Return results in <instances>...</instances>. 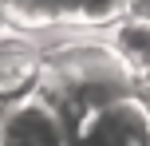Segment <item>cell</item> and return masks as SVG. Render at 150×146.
<instances>
[{
  "label": "cell",
  "instance_id": "3",
  "mask_svg": "<svg viewBox=\"0 0 150 146\" xmlns=\"http://www.w3.org/2000/svg\"><path fill=\"white\" fill-rule=\"evenodd\" d=\"M67 142H71V123L40 91L8 103L0 118V146H67Z\"/></svg>",
  "mask_w": 150,
  "mask_h": 146
},
{
  "label": "cell",
  "instance_id": "8",
  "mask_svg": "<svg viewBox=\"0 0 150 146\" xmlns=\"http://www.w3.org/2000/svg\"><path fill=\"white\" fill-rule=\"evenodd\" d=\"M130 12H138V16H150V0H130Z\"/></svg>",
  "mask_w": 150,
  "mask_h": 146
},
{
  "label": "cell",
  "instance_id": "2",
  "mask_svg": "<svg viewBox=\"0 0 150 146\" xmlns=\"http://www.w3.org/2000/svg\"><path fill=\"white\" fill-rule=\"evenodd\" d=\"M67 146H150V103L138 91L95 107L71 123Z\"/></svg>",
  "mask_w": 150,
  "mask_h": 146
},
{
  "label": "cell",
  "instance_id": "5",
  "mask_svg": "<svg viewBox=\"0 0 150 146\" xmlns=\"http://www.w3.org/2000/svg\"><path fill=\"white\" fill-rule=\"evenodd\" d=\"M107 44H111L134 71H146L150 67V16L127 12L119 24L107 28Z\"/></svg>",
  "mask_w": 150,
  "mask_h": 146
},
{
  "label": "cell",
  "instance_id": "7",
  "mask_svg": "<svg viewBox=\"0 0 150 146\" xmlns=\"http://www.w3.org/2000/svg\"><path fill=\"white\" fill-rule=\"evenodd\" d=\"M20 36V32H16V24L8 20V12H4V4H0V44H4V39H16Z\"/></svg>",
  "mask_w": 150,
  "mask_h": 146
},
{
  "label": "cell",
  "instance_id": "1",
  "mask_svg": "<svg viewBox=\"0 0 150 146\" xmlns=\"http://www.w3.org/2000/svg\"><path fill=\"white\" fill-rule=\"evenodd\" d=\"M138 91L134 67L115 51L111 44L99 39H75L44 51V75H40V95L63 111V118L75 123L79 115L95 107L122 99Z\"/></svg>",
  "mask_w": 150,
  "mask_h": 146
},
{
  "label": "cell",
  "instance_id": "6",
  "mask_svg": "<svg viewBox=\"0 0 150 146\" xmlns=\"http://www.w3.org/2000/svg\"><path fill=\"white\" fill-rule=\"evenodd\" d=\"M130 12V0H75L71 24L75 28H111Z\"/></svg>",
  "mask_w": 150,
  "mask_h": 146
},
{
  "label": "cell",
  "instance_id": "9",
  "mask_svg": "<svg viewBox=\"0 0 150 146\" xmlns=\"http://www.w3.org/2000/svg\"><path fill=\"white\" fill-rule=\"evenodd\" d=\"M4 111H8V103H4V99H0V118H4Z\"/></svg>",
  "mask_w": 150,
  "mask_h": 146
},
{
  "label": "cell",
  "instance_id": "4",
  "mask_svg": "<svg viewBox=\"0 0 150 146\" xmlns=\"http://www.w3.org/2000/svg\"><path fill=\"white\" fill-rule=\"evenodd\" d=\"M40 75H44V51L20 44V36L0 44V99L4 103L36 95Z\"/></svg>",
  "mask_w": 150,
  "mask_h": 146
}]
</instances>
